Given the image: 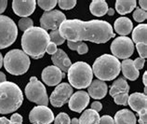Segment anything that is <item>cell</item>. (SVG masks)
<instances>
[{
    "instance_id": "2",
    "label": "cell",
    "mask_w": 147,
    "mask_h": 124,
    "mask_svg": "<svg viewBox=\"0 0 147 124\" xmlns=\"http://www.w3.org/2000/svg\"><path fill=\"white\" fill-rule=\"evenodd\" d=\"M24 51L33 59H40L46 53L50 39L49 33L41 27H32L26 30L22 37Z\"/></svg>"
},
{
    "instance_id": "46",
    "label": "cell",
    "mask_w": 147,
    "mask_h": 124,
    "mask_svg": "<svg viewBox=\"0 0 147 124\" xmlns=\"http://www.w3.org/2000/svg\"><path fill=\"white\" fill-rule=\"evenodd\" d=\"M7 79V77H6V75L4 74L3 72L0 71V83H2V82H5Z\"/></svg>"
},
{
    "instance_id": "27",
    "label": "cell",
    "mask_w": 147,
    "mask_h": 124,
    "mask_svg": "<svg viewBox=\"0 0 147 124\" xmlns=\"http://www.w3.org/2000/svg\"><path fill=\"white\" fill-rule=\"evenodd\" d=\"M36 4L42 9L45 10V12H47V11L52 10L53 7H56L58 1H56V0H38Z\"/></svg>"
},
{
    "instance_id": "43",
    "label": "cell",
    "mask_w": 147,
    "mask_h": 124,
    "mask_svg": "<svg viewBox=\"0 0 147 124\" xmlns=\"http://www.w3.org/2000/svg\"><path fill=\"white\" fill-rule=\"evenodd\" d=\"M7 6V0H0V14L3 13L6 10V7Z\"/></svg>"
},
{
    "instance_id": "12",
    "label": "cell",
    "mask_w": 147,
    "mask_h": 124,
    "mask_svg": "<svg viewBox=\"0 0 147 124\" xmlns=\"http://www.w3.org/2000/svg\"><path fill=\"white\" fill-rule=\"evenodd\" d=\"M29 121L33 124H50L54 121V114L48 106H37L31 110Z\"/></svg>"
},
{
    "instance_id": "11",
    "label": "cell",
    "mask_w": 147,
    "mask_h": 124,
    "mask_svg": "<svg viewBox=\"0 0 147 124\" xmlns=\"http://www.w3.org/2000/svg\"><path fill=\"white\" fill-rule=\"evenodd\" d=\"M66 20V16L60 10H50L44 12L40 18V26L44 30H56Z\"/></svg>"
},
{
    "instance_id": "24",
    "label": "cell",
    "mask_w": 147,
    "mask_h": 124,
    "mask_svg": "<svg viewBox=\"0 0 147 124\" xmlns=\"http://www.w3.org/2000/svg\"><path fill=\"white\" fill-rule=\"evenodd\" d=\"M100 118L99 112L92 109H87L80 116L78 121L79 124H99Z\"/></svg>"
},
{
    "instance_id": "49",
    "label": "cell",
    "mask_w": 147,
    "mask_h": 124,
    "mask_svg": "<svg viewBox=\"0 0 147 124\" xmlns=\"http://www.w3.org/2000/svg\"><path fill=\"white\" fill-rule=\"evenodd\" d=\"M71 124H79V121H78V119L74 118L73 119H71Z\"/></svg>"
},
{
    "instance_id": "32",
    "label": "cell",
    "mask_w": 147,
    "mask_h": 124,
    "mask_svg": "<svg viewBox=\"0 0 147 124\" xmlns=\"http://www.w3.org/2000/svg\"><path fill=\"white\" fill-rule=\"evenodd\" d=\"M58 5L61 9L68 10L76 7V0H60V1H58Z\"/></svg>"
},
{
    "instance_id": "26",
    "label": "cell",
    "mask_w": 147,
    "mask_h": 124,
    "mask_svg": "<svg viewBox=\"0 0 147 124\" xmlns=\"http://www.w3.org/2000/svg\"><path fill=\"white\" fill-rule=\"evenodd\" d=\"M137 2L135 0H117L115 2V9L120 15H126L127 13L131 12L135 7H136Z\"/></svg>"
},
{
    "instance_id": "18",
    "label": "cell",
    "mask_w": 147,
    "mask_h": 124,
    "mask_svg": "<svg viewBox=\"0 0 147 124\" xmlns=\"http://www.w3.org/2000/svg\"><path fill=\"white\" fill-rule=\"evenodd\" d=\"M127 104L131 109L137 113L142 110H147V96L142 92H134L129 95Z\"/></svg>"
},
{
    "instance_id": "3",
    "label": "cell",
    "mask_w": 147,
    "mask_h": 124,
    "mask_svg": "<svg viewBox=\"0 0 147 124\" xmlns=\"http://www.w3.org/2000/svg\"><path fill=\"white\" fill-rule=\"evenodd\" d=\"M24 94L17 84L10 81L0 83V114H9L21 107Z\"/></svg>"
},
{
    "instance_id": "15",
    "label": "cell",
    "mask_w": 147,
    "mask_h": 124,
    "mask_svg": "<svg viewBox=\"0 0 147 124\" xmlns=\"http://www.w3.org/2000/svg\"><path fill=\"white\" fill-rule=\"evenodd\" d=\"M36 1L34 0H28V1H20L14 0L12 2V9L14 13L18 16L26 18L29 17L36 9Z\"/></svg>"
},
{
    "instance_id": "29",
    "label": "cell",
    "mask_w": 147,
    "mask_h": 124,
    "mask_svg": "<svg viewBox=\"0 0 147 124\" xmlns=\"http://www.w3.org/2000/svg\"><path fill=\"white\" fill-rule=\"evenodd\" d=\"M18 25H19V28L22 31H25L28 30L30 28L34 27V22L31 18L29 17H26V18H22L20 21L18 22Z\"/></svg>"
},
{
    "instance_id": "35",
    "label": "cell",
    "mask_w": 147,
    "mask_h": 124,
    "mask_svg": "<svg viewBox=\"0 0 147 124\" xmlns=\"http://www.w3.org/2000/svg\"><path fill=\"white\" fill-rule=\"evenodd\" d=\"M99 124H115L114 119L108 115H104L102 118H100Z\"/></svg>"
},
{
    "instance_id": "9",
    "label": "cell",
    "mask_w": 147,
    "mask_h": 124,
    "mask_svg": "<svg viewBox=\"0 0 147 124\" xmlns=\"http://www.w3.org/2000/svg\"><path fill=\"white\" fill-rule=\"evenodd\" d=\"M111 51L113 56L119 59H129L133 54L134 44L132 40L127 37H115L111 44Z\"/></svg>"
},
{
    "instance_id": "10",
    "label": "cell",
    "mask_w": 147,
    "mask_h": 124,
    "mask_svg": "<svg viewBox=\"0 0 147 124\" xmlns=\"http://www.w3.org/2000/svg\"><path fill=\"white\" fill-rule=\"evenodd\" d=\"M73 87L68 83H60L49 97L50 104L55 107H61L69 102L73 94Z\"/></svg>"
},
{
    "instance_id": "30",
    "label": "cell",
    "mask_w": 147,
    "mask_h": 124,
    "mask_svg": "<svg viewBox=\"0 0 147 124\" xmlns=\"http://www.w3.org/2000/svg\"><path fill=\"white\" fill-rule=\"evenodd\" d=\"M147 18V13L146 11L142 10L140 7H136L133 12V19L138 22H142L146 20Z\"/></svg>"
},
{
    "instance_id": "34",
    "label": "cell",
    "mask_w": 147,
    "mask_h": 124,
    "mask_svg": "<svg viewBox=\"0 0 147 124\" xmlns=\"http://www.w3.org/2000/svg\"><path fill=\"white\" fill-rule=\"evenodd\" d=\"M136 49L138 50L139 54H140L141 58L145 59V58L147 57V45L144 44V43H137Z\"/></svg>"
},
{
    "instance_id": "19",
    "label": "cell",
    "mask_w": 147,
    "mask_h": 124,
    "mask_svg": "<svg viewBox=\"0 0 147 124\" xmlns=\"http://www.w3.org/2000/svg\"><path fill=\"white\" fill-rule=\"evenodd\" d=\"M114 29L119 36L126 37L133 30V24L129 18L120 17L115 20L114 24Z\"/></svg>"
},
{
    "instance_id": "44",
    "label": "cell",
    "mask_w": 147,
    "mask_h": 124,
    "mask_svg": "<svg viewBox=\"0 0 147 124\" xmlns=\"http://www.w3.org/2000/svg\"><path fill=\"white\" fill-rule=\"evenodd\" d=\"M0 124H20V123H15V122H12L10 121V119H7L5 117H1L0 118Z\"/></svg>"
},
{
    "instance_id": "37",
    "label": "cell",
    "mask_w": 147,
    "mask_h": 124,
    "mask_svg": "<svg viewBox=\"0 0 147 124\" xmlns=\"http://www.w3.org/2000/svg\"><path fill=\"white\" fill-rule=\"evenodd\" d=\"M138 115H139V117H140V119H139V122H140V124H146V122H147V110H142L141 112H139Z\"/></svg>"
},
{
    "instance_id": "6",
    "label": "cell",
    "mask_w": 147,
    "mask_h": 124,
    "mask_svg": "<svg viewBox=\"0 0 147 124\" xmlns=\"http://www.w3.org/2000/svg\"><path fill=\"white\" fill-rule=\"evenodd\" d=\"M67 73L70 85L79 90L88 88L93 79V73L90 65L85 62H76L73 64Z\"/></svg>"
},
{
    "instance_id": "20",
    "label": "cell",
    "mask_w": 147,
    "mask_h": 124,
    "mask_svg": "<svg viewBox=\"0 0 147 124\" xmlns=\"http://www.w3.org/2000/svg\"><path fill=\"white\" fill-rule=\"evenodd\" d=\"M121 70L125 79H127L131 81L136 80L140 76V72L135 67L133 61L130 59L123 60L121 63Z\"/></svg>"
},
{
    "instance_id": "45",
    "label": "cell",
    "mask_w": 147,
    "mask_h": 124,
    "mask_svg": "<svg viewBox=\"0 0 147 124\" xmlns=\"http://www.w3.org/2000/svg\"><path fill=\"white\" fill-rule=\"evenodd\" d=\"M139 5H140V9L146 11V9H147V1L146 0H141V1L139 2Z\"/></svg>"
},
{
    "instance_id": "8",
    "label": "cell",
    "mask_w": 147,
    "mask_h": 124,
    "mask_svg": "<svg viewBox=\"0 0 147 124\" xmlns=\"http://www.w3.org/2000/svg\"><path fill=\"white\" fill-rule=\"evenodd\" d=\"M25 96L30 102L36 103L39 106H46L49 104V96L44 84L37 79V77H32L29 83L25 87Z\"/></svg>"
},
{
    "instance_id": "50",
    "label": "cell",
    "mask_w": 147,
    "mask_h": 124,
    "mask_svg": "<svg viewBox=\"0 0 147 124\" xmlns=\"http://www.w3.org/2000/svg\"><path fill=\"white\" fill-rule=\"evenodd\" d=\"M2 65H3V56H2L1 52H0V68L2 67Z\"/></svg>"
},
{
    "instance_id": "13",
    "label": "cell",
    "mask_w": 147,
    "mask_h": 124,
    "mask_svg": "<svg viewBox=\"0 0 147 124\" xmlns=\"http://www.w3.org/2000/svg\"><path fill=\"white\" fill-rule=\"evenodd\" d=\"M42 80L48 86H56L61 83V79L65 77V73L61 72L55 65H49L42 71Z\"/></svg>"
},
{
    "instance_id": "39",
    "label": "cell",
    "mask_w": 147,
    "mask_h": 124,
    "mask_svg": "<svg viewBox=\"0 0 147 124\" xmlns=\"http://www.w3.org/2000/svg\"><path fill=\"white\" fill-rule=\"evenodd\" d=\"M144 62H145V59H142V58H137L136 60L133 61V64L135 65V67H136L138 70L139 69H142L144 68Z\"/></svg>"
},
{
    "instance_id": "36",
    "label": "cell",
    "mask_w": 147,
    "mask_h": 124,
    "mask_svg": "<svg viewBox=\"0 0 147 124\" xmlns=\"http://www.w3.org/2000/svg\"><path fill=\"white\" fill-rule=\"evenodd\" d=\"M76 51L78 52V54L80 55H83V54H86L88 51V47L86 43H84V42H80V44L78 46V48H77Z\"/></svg>"
},
{
    "instance_id": "23",
    "label": "cell",
    "mask_w": 147,
    "mask_h": 124,
    "mask_svg": "<svg viewBox=\"0 0 147 124\" xmlns=\"http://www.w3.org/2000/svg\"><path fill=\"white\" fill-rule=\"evenodd\" d=\"M108 4L104 0H94L90 5V10L92 15L97 17H102L108 11Z\"/></svg>"
},
{
    "instance_id": "31",
    "label": "cell",
    "mask_w": 147,
    "mask_h": 124,
    "mask_svg": "<svg viewBox=\"0 0 147 124\" xmlns=\"http://www.w3.org/2000/svg\"><path fill=\"white\" fill-rule=\"evenodd\" d=\"M54 124H71V119L66 113H60L54 118Z\"/></svg>"
},
{
    "instance_id": "16",
    "label": "cell",
    "mask_w": 147,
    "mask_h": 124,
    "mask_svg": "<svg viewBox=\"0 0 147 124\" xmlns=\"http://www.w3.org/2000/svg\"><path fill=\"white\" fill-rule=\"evenodd\" d=\"M51 61L53 64L63 73L68 72V69L72 65L70 58L68 57L66 52L61 49H58L57 51L51 55Z\"/></svg>"
},
{
    "instance_id": "4",
    "label": "cell",
    "mask_w": 147,
    "mask_h": 124,
    "mask_svg": "<svg viewBox=\"0 0 147 124\" xmlns=\"http://www.w3.org/2000/svg\"><path fill=\"white\" fill-rule=\"evenodd\" d=\"M91 69L99 80L111 81L119 75L121 64L117 58L111 54H103L95 60Z\"/></svg>"
},
{
    "instance_id": "28",
    "label": "cell",
    "mask_w": 147,
    "mask_h": 124,
    "mask_svg": "<svg viewBox=\"0 0 147 124\" xmlns=\"http://www.w3.org/2000/svg\"><path fill=\"white\" fill-rule=\"evenodd\" d=\"M49 36L50 42H52V43H54L56 46L63 44L64 41H65L64 38L61 36V34H60L59 30H58V29L52 30L51 32L49 34Z\"/></svg>"
},
{
    "instance_id": "42",
    "label": "cell",
    "mask_w": 147,
    "mask_h": 124,
    "mask_svg": "<svg viewBox=\"0 0 147 124\" xmlns=\"http://www.w3.org/2000/svg\"><path fill=\"white\" fill-rule=\"evenodd\" d=\"M81 41H77V42H72V41H68L67 42V45H68V48L72 49V50H76L78 46L80 44Z\"/></svg>"
},
{
    "instance_id": "21",
    "label": "cell",
    "mask_w": 147,
    "mask_h": 124,
    "mask_svg": "<svg viewBox=\"0 0 147 124\" xmlns=\"http://www.w3.org/2000/svg\"><path fill=\"white\" fill-rule=\"evenodd\" d=\"M115 124H136V116L129 109H121L117 111L114 119Z\"/></svg>"
},
{
    "instance_id": "40",
    "label": "cell",
    "mask_w": 147,
    "mask_h": 124,
    "mask_svg": "<svg viewBox=\"0 0 147 124\" xmlns=\"http://www.w3.org/2000/svg\"><path fill=\"white\" fill-rule=\"evenodd\" d=\"M10 121L12 122H15V123H20L22 124V117L18 113H15L13 114L12 116L10 117Z\"/></svg>"
},
{
    "instance_id": "33",
    "label": "cell",
    "mask_w": 147,
    "mask_h": 124,
    "mask_svg": "<svg viewBox=\"0 0 147 124\" xmlns=\"http://www.w3.org/2000/svg\"><path fill=\"white\" fill-rule=\"evenodd\" d=\"M127 99H129V94H119L114 96L115 103L119 106H127Z\"/></svg>"
},
{
    "instance_id": "41",
    "label": "cell",
    "mask_w": 147,
    "mask_h": 124,
    "mask_svg": "<svg viewBox=\"0 0 147 124\" xmlns=\"http://www.w3.org/2000/svg\"><path fill=\"white\" fill-rule=\"evenodd\" d=\"M90 109L94 110L96 112H99L102 109V104H100V102H93L91 104V108Z\"/></svg>"
},
{
    "instance_id": "1",
    "label": "cell",
    "mask_w": 147,
    "mask_h": 124,
    "mask_svg": "<svg viewBox=\"0 0 147 124\" xmlns=\"http://www.w3.org/2000/svg\"><path fill=\"white\" fill-rule=\"evenodd\" d=\"M59 32L64 39L77 42L90 41L93 43H106L111 38L115 37L113 26L106 21L91 20H65L59 27Z\"/></svg>"
},
{
    "instance_id": "5",
    "label": "cell",
    "mask_w": 147,
    "mask_h": 124,
    "mask_svg": "<svg viewBox=\"0 0 147 124\" xmlns=\"http://www.w3.org/2000/svg\"><path fill=\"white\" fill-rule=\"evenodd\" d=\"M3 64L7 72L14 76L24 75L30 67V58L22 49H11L3 59Z\"/></svg>"
},
{
    "instance_id": "25",
    "label": "cell",
    "mask_w": 147,
    "mask_h": 124,
    "mask_svg": "<svg viewBox=\"0 0 147 124\" xmlns=\"http://www.w3.org/2000/svg\"><path fill=\"white\" fill-rule=\"evenodd\" d=\"M147 25L139 24L132 30V42L135 43H147Z\"/></svg>"
},
{
    "instance_id": "38",
    "label": "cell",
    "mask_w": 147,
    "mask_h": 124,
    "mask_svg": "<svg viewBox=\"0 0 147 124\" xmlns=\"http://www.w3.org/2000/svg\"><path fill=\"white\" fill-rule=\"evenodd\" d=\"M57 46L52 43V42H49V44L48 45V47H47V49H46V52L50 54V55H53L54 53H55L57 51Z\"/></svg>"
},
{
    "instance_id": "22",
    "label": "cell",
    "mask_w": 147,
    "mask_h": 124,
    "mask_svg": "<svg viewBox=\"0 0 147 124\" xmlns=\"http://www.w3.org/2000/svg\"><path fill=\"white\" fill-rule=\"evenodd\" d=\"M129 85L127 84V80L124 77H119L115 79L110 88L109 94L111 96H115L119 94H129Z\"/></svg>"
},
{
    "instance_id": "47",
    "label": "cell",
    "mask_w": 147,
    "mask_h": 124,
    "mask_svg": "<svg viewBox=\"0 0 147 124\" xmlns=\"http://www.w3.org/2000/svg\"><path fill=\"white\" fill-rule=\"evenodd\" d=\"M142 82L144 84V87L147 86V72H144V77H142Z\"/></svg>"
},
{
    "instance_id": "48",
    "label": "cell",
    "mask_w": 147,
    "mask_h": 124,
    "mask_svg": "<svg viewBox=\"0 0 147 124\" xmlns=\"http://www.w3.org/2000/svg\"><path fill=\"white\" fill-rule=\"evenodd\" d=\"M107 14L109 15V16H113V15L115 14V9H112V7H110V9H108Z\"/></svg>"
},
{
    "instance_id": "7",
    "label": "cell",
    "mask_w": 147,
    "mask_h": 124,
    "mask_svg": "<svg viewBox=\"0 0 147 124\" xmlns=\"http://www.w3.org/2000/svg\"><path fill=\"white\" fill-rule=\"evenodd\" d=\"M18 28L12 19L0 15V49L11 46L17 39Z\"/></svg>"
},
{
    "instance_id": "17",
    "label": "cell",
    "mask_w": 147,
    "mask_h": 124,
    "mask_svg": "<svg viewBox=\"0 0 147 124\" xmlns=\"http://www.w3.org/2000/svg\"><path fill=\"white\" fill-rule=\"evenodd\" d=\"M88 88V94L93 99H102L107 94L108 86L104 81L99 79L93 80Z\"/></svg>"
},
{
    "instance_id": "14",
    "label": "cell",
    "mask_w": 147,
    "mask_h": 124,
    "mask_svg": "<svg viewBox=\"0 0 147 124\" xmlns=\"http://www.w3.org/2000/svg\"><path fill=\"white\" fill-rule=\"evenodd\" d=\"M88 103H90V95L88 94V92L84 91H78L72 94L69 99L68 104L69 108L72 111L80 113L88 106Z\"/></svg>"
}]
</instances>
